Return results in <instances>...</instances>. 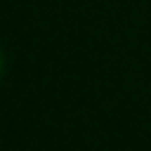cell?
Wrapping results in <instances>:
<instances>
[{
  "instance_id": "1",
  "label": "cell",
  "mask_w": 151,
  "mask_h": 151,
  "mask_svg": "<svg viewBox=\"0 0 151 151\" xmlns=\"http://www.w3.org/2000/svg\"><path fill=\"white\" fill-rule=\"evenodd\" d=\"M2 66H5V61H2V52H0V76H2Z\"/></svg>"
}]
</instances>
